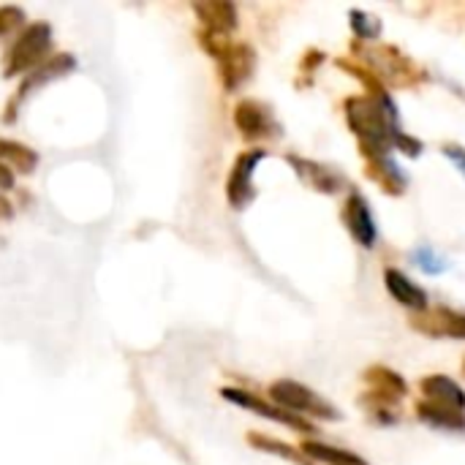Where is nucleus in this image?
I'll list each match as a JSON object with an SVG mask.
<instances>
[{
  "mask_svg": "<svg viewBox=\"0 0 465 465\" xmlns=\"http://www.w3.org/2000/svg\"><path fill=\"white\" fill-rule=\"evenodd\" d=\"M343 109L351 134L360 139L362 155H387L392 147V134L398 131L395 104L373 95H349Z\"/></svg>",
  "mask_w": 465,
  "mask_h": 465,
  "instance_id": "obj_1",
  "label": "nucleus"
},
{
  "mask_svg": "<svg viewBox=\"0 0 465 465\" xmlns=\"http://www.w3.org/2000/svg\"><path fill=\"white\" fill-rule=\"evenodd\" d=\"M354 57L362 65H368L379 79H384L395 87H417L428 79L425 68L392 44L365 46L362 41H354Z\"/></svg>",
  "mask_w": 465,
  "mask_h": 465,
  "instance_id": "obj_2",
  "label": "nucleus"
},
{
  "mask_svg": "<svg viewBox=\"0 0 465 465\" xmlns=\"http://www.w3.org/2000/svg\"><path fill=\"white\" fill-rule=\"evenodd\" d=\"M199 44L218 63L221 84L226 93L237 90L242 82L251 79L253 65H256V52L251 44L232 41L229 35H218V33H207V30H199Z\"/></svg>",
  "mask_w": 465,
  "mask_h": 465,
  "instance_id": "obj_3",
  "label": "nucleus"
},
{
  "mask_svg": "<svg viewBox=\"0 0 465 465\" xmlns=\"http://www.w3.org/2000/svg\"><path fill=\"white\" fill-rule=\"evenodd\" d=\"M49 57H52L49 22H30V25H25V30H19V35L8 44V49L3 54V76L5 79H16L19 74L27 76Z\"/></svg>",
  "mask_w": 465,
  "mask_h": 465,
  "instance_id": "obj_4",
  "label": "nucleus"
},
{
  "mask_svg": "<svg viewBox=\"0 0 465 465\" xmlns=\"http://www.w3.org/2000/svg\"><path fill=\"white\" fill-rule=\"evenodd\" d=\"M74 68H76V57H74V54H68V52H54L46 63H41L35 71H30V74L19 82L16 93H14V95L8 98V104H5L3 120H5V123H14V120H16V114H19V106H22V104H25L35 90L46 87V84H49V82H54V79L68 76Z\"/></svg>",
  "mask_w": 465,
  "mask_h": 465,
  "instance_id": "obj_5",
  "label": "nucleus"
},
{
  "mask_svg": "<svg viewBox=\"0 0 465 465\" xmlns=\"http://www.w3.org/2000/svg\"><path fill=\"white\" fill-rule=\"evenodd\" d=\"M270 398L283 411H300V414H311V417H319V420H341V411L335 406H330L313 390H308L305 384L292 381V379L275 381L270 387Z\"/></svg>",
  "mask_w": 465,
  "mask_h": 465,
  "instance_id": "obj_6",
  "label": "nucleus"
},
{
  "mask_svg": "<svg viewBox=\"0 0 465 465\" xmlns=\"http://www.w3.org/2000/svg\"><path fill=\"white\" fill-rule=\"evenodd\" d=\"M221 398L229 401V403H234V406H240V409H245V411H251V414H256V417H262V420H272V422L286 425V428H292V430H300V433H313V430H316L305 417L292 414V411H283L281 406H270L267 401H262L259 395H253V392H248V390L223 387V390H221Z\"/></svg>",
  "mask_w": 465,
  "mask_h": 465,
  "instance_id": "obj_7",
  "label": "nucleus"
},
{
  "mask_svg": "<svg viewBox=\"0 0 465 465\" xmlns=\"http://www.w3.org/2000/svg\"><path fill=\"white\" fill-rule=\"evenodd\" d=\"M267 158L264 150H245L237 155V161L232 163V172H229V180H226V199L234 210H245L253 196H256V188H253V172L256 166Z\"/></svg>",
  "mask_w": 465,
  "mask_h": 465,
  "instance_id": "obj_8",
  "label": "nucleus"
},
{
  "mask_svg": "<svg viewBox=\"0 0 465 465\" xmlns=\"http://www.w3.org/2000/svg\"><path fill=\"white\" fill-rule=\"evenodd\" d=\"M234 125L245 142H262L270 136H281V125L275 123L270 106L256 98H242L234 106Z\"/></svg>",
  "mask_w": 465,
  "mask_h": 465,
  "instance_id": "obj_9",
  "label": "nucleus"
},
{
  "mask_svg": "<svg viewBox=\"0 0 465 465\" xmlns=\"http://www.w3.org/2000/svg\"><path fill=\"white\" fill-rule=\"evenodd\" d=\"M365 384L371 387L365 403L371 406L373 414H384V406H392L398 403L401 398H406L409 387L403 381L401 373H395L392 368H384V365H373L365 371Z\"/></svg>",
  "mask_w": 465,
  "mask_h": 465,
  "instance_id": "obj_10",
  "label": "nucleus"
},
{
  "mask_svg": "<svg viewBox=\"0 0 465 465\" xmlns=\"http://www.w3.org/2000/svg\"><path fill=\"white\" fill-rule=\"evenodd\" d=\"M409 324L430 338H455L465 341V313H458L452 308H428L422 313H411Z\"/></svg>",
  "mask_w": 465,
  "mask_h": 465,
  "instance_id": "obj_11",
  "label": "nucleus"
},
{
  "mask_svg": "<svg viewBox=\"0 0 465 465\" xmlns=\"http://www.w3.org/2000/svg\"><path fill=\"white\" fill-rule=\"evenodd\" d=\"M343 221L351 232V237L362 245V248H373L379 240V229L373 221V213L365 202V196L360 191H351L346 204H343Z\"/></svg>",
  "mask_w": 465,
  "mask_h": 465,
  "instance_id": "obj_12",
  "label": "nucleus"
},
{
  "mask_svg": "<svg viewBox=\"0 0 465 465\" xmlns=\"http://www.w3.org/2000/svg\"><path fill=\"white\" fill-rule=\"evenodd\" d=\"M193 14L202 22V30L207 33H218V35H229L232 30H237V5L229 0H199L193 3Z\"/></svg>",
  "mask_w": 465,
  "mask_h": 465,
  "instance_id": "obj_13",
  "label": "nucleus"
},
{
  "mask_svg": "<svg viewBox=\"0 0 465 465\" xmlns=\"http://www.w3.org/2000/svg\"><path fill=\"white\" fill-rule=\"evenodd\" d=\"M384 286H387V292H390V297L398 302V305H403V308H409V311H414V313H422V311H428V294H425V289L422 286H417L409 275H403L401 270H387L384 272Z\"/></svg>",
  "mask_w": 465,
  "mask_h": 465,
  "instance_id": "obj_14",
  "label": "nucleus"
},
{
  "mask_svg": "<svg viewBox=\"0 0 465 465\" xmlns=\"http://www.w3.org/2000/svg\"><path fill=\"white\" fill-rule=\"evenodd\" d=\"M365 174L390 196H401L406 191V177L390 155H365Z\"/></svg>",
  "mask_w": 465,
  "mask_h": 465,
  "instance_id": "obj_15",
  "label": "nucleus"
},
{
  "mask_svg": "<svg viewBox=\"0 0 465 465\" xmlns=\"http://www.w3.org/2000/svg\"><path fill=\"white\" fill-rule=\"evenodd\" d=\"M286 161L297 169V177L311 185L313 191L319 193H335L341 188V177L327 169L324 163H316V161H308V158H300V155H286Z\"/></svg>",
  "mask_w": 465,
  "mask_h": 465,
  "instance_id": "obj_16",
  "label": "nucleus"
},
{
  "mask_svg": "<svg viewBox=\"0 0 465 465\" xmlns=\"http://www.w3.org/2000/svg\"><path fill=\"white\" fill-rule=\"evenodd\" d=\"M420 422L436 428V430H452V433H463L465 430V414L458 409H450V406H441V403H433V401H420L414 406Z\"/></svg>",
  "mask_w": 465,
  "mask_h": 465,
  "instance_id": "obj_17",
  "label": "nucleus"
},
{
  "mask_svg": "<svg viewBox=\"0 0 465 465\" xmlns=\"http://www.w3.org/2000/svg\"><path fill=\"white\" fill-rule=\"evenodd\" d=\"M420 390H422L425 401H433V403H441V406H450L458 411L465 409V392L450 376H425L420 381Z\"/></svg>",
  "mask_w": 465,
  "mask_h": 465,
  "instance_id": "obj_18",
  "label": "nucleus"
},
{
  "mask_svg": "<svg viewBox=\"0 0 465 465\" xmlns=\"http://www.w3.org/2000/svg\"><path fill=\"white\" fill-rule=\"evenodd\" d=\"M0 163L19 172V174H33L38 166V153L16 139H3L0 136Z\"/></svg>",
  "mask_w": 465,
  "mask_h": 465,
  "instance_id": "obj_19",
  "label": "nucleus"
},
{
  "mask_svg": "<svg viewBox=\"0 0 465 465\" xmlns=\"http://www.w3.org/2000/svg\"><path fill=\"white\" fill-rule=\"evenodd\" d=\"M300 452L308 460H319V463L327 465H368L360 455L346 452V450H338V447H330V444H322V441H305L300 447Z\"/></svg>",
  "mask_w": 465,
  "mask_h": 465,
  "instance_id": "obj_20",
  "label": "nucleus"
},
{
  "mask_svg": "<svg viewBox=\"0 0 465 465\" xmlns=\"http://www.w3.org/2000/svg\"><path fill=\"white\" fill-rule=\"evenodd\" d=\"M248 444L259 452H267L272 458H281V460H289L294 465H313V460H308L300 450H294L292 444H283L278 439H270L264 433H248Z\"/></svg>",
  "mask_w": 465,
  "mask_h": 465,
  "instance_id": "obj_21",
  "label": "nucleus"
},
{
  "mask_svg": "<svg viewBox=\"0 0 465 465\" xmlns=\"http://www.w3.org/2000/svg\"><path fill=\"white\" fill-rule=\"evenodd\" d=\"M349 19H351V30L360 41H376L381 35V22L368 14V11H360V8H351L349 11Z\"/></svg>",
  "mask_w": 465,
  "mask_h": 465,
  "instance_id": "obj_22",
  "label": "nucleus"
},
{
  "mask_svg": "<svg viewBox=\"0 0 465 465\" xmlns=\"http://www.w3.org/2000/svg\"><path fill=\"white\" fill-rule=\"evenodd\" d=\"M411 262L425 272V275H441L450 270V262L444 256H439L430 245H420L411 251Z\"/></svg>",
  "mask_w": 465,
  "mask_h": 465,
  "instance_id": "obj_23",
  "label": "nucleus"
},
{
  "mask_svg": "<svg viewBox=\"0 0 465 465\" xmlns=\"http://www.w3.org/2000/svg\"><path fill=\"white\" fill-rule=\"evenodd\" d=\"M25 8L19 5H0V38H5L14 30H25Z\"/></svg>",
  "mask_w": 465,
  "mask_h": 465,
  "instance_id": "obj_24",
  "label": "nucleus"
},
{
  "mask_svg": "<svg viewBox=\"0 0 465 465\" xmlns=\"http://www.w3.org/2000/svg\"><path fill=\"white\" fill-rule=\"evenodd\" d=\"M392 147H401V153H406L409 158H417L425 147H422V142L420 139H414V136H409V134H403L401 128L392 134Z\"/></svg>",
  "mask_w": 465,
  "mask_h": 465,
  "instance_id": "obj_25",
  "label": "nucleus"
},
{
  "mask_svg": "<svg viewBox=\"0 0 465 465\" xmlns=\"http://www.w3.org/2000/svg\"><path fill=\"white\" fill-rule=\"evenodd\" d=\"M444 155L465 174V147H460V144H444Z\"/></svg>",
  "mask_w": 465,
  "mask_h": 465,
  "instance_id": "obj_26",
  "label": "nucleus"
},
{
  "mask_svg": "<svg viewBox=\"0 0 465 465\" xmlns=\"http://www.w3.org/2000/svg\"><path fill=\"white\" fill-rule=\"evenodd\" d=\"M11 188H14V174L8 166L0 163V191H11Z\"/></svg>",
  "mask_w": 465,
  "mask_h": 465,
  "instance_id": "obj_27",
  "label": "nucleus"
},
{
  "mask_svg": "<svg viewBox=\"0 0 465 465\" xmlns=\"http://www.w3.org/2000/svg\"><path fill=\"white\" fill-rule=\"evenodd\" d=\"M11 218H14V204L5 196H0V221H11Z\"/></svg>",
  "mask_w": 465,
  "mask_h": 465,
  "instance_id": "obj_28",
  "label": "nucleus"
},
{
  "mask_svg": "<svg viewBox=\"0 0 465 465\" xmlns=\"http://www.w3.org/2000/svg\"><path fill=\"white\" fill-rule=\"evenodd\" d=\"M463 373H465V362H463Z\"/></svg>",
  "mask_w": 465,
  "mask_h": 465,
  "instance_id": "obj_29",
  "label": "nucleus"
}]
</instances>
